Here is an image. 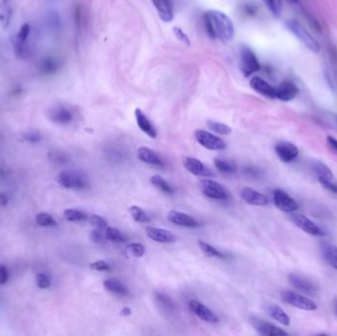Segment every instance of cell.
Returning <instances> with one entry per match:
<instances>
[{
  "mask_svg": "<svg viewBox=\"0 0 337 336\" xmlns=\"http://www.w3.org/2000/svg\"><path fill=\"white\" fill-rule=\"evenodd\" d=\"M204 25L208 36L212 39H219L230 42L235 37V26L233 21L218 10L207 11L204 16Z\"/></svg>",
  "mask_w": 337,
  "mask_h": 336,
  "instance_id": "obj_1",
  "label": "cell"
},
{
  "mask_svg": "<svg viewBox=\"0 0 337 336\" xmlns=\"http://www.w3.org/2000/svg\"><path fill=\"white\" fill-rule=\"evenodd\" d=\"M286 28L311 51L316 53L320 52L321 46L318 43V41L299 22L295 20H290L286 22Z\"/></svg>",
  "mask_w": 337,
  "mask_h": 336,
  "instance_id": "obj_2",
  "label": "cell"
},
{
  "mask_svg": "<svg viewBox=\"0 0 337 336\" xmlns=\"http://www.w3.org/2000/svg\"><path fill=\"white\" fill-rule=\"evenodd\" d=\"M240 68L244 77H250L260 70L257 55L248 47H241L240 50Z\"/></svg>",
  "mask_w": 337,
  "mask_h": 336,
  "instance_id": "obj_3",
  "label": "cell"
},
{
  "mask_svg": "<svg viewBox=\"0 0 337 336\" xmlns=\"http://www.w3.org/2000/svg\"><path fill=\"white\" fill-rule=\"evenodd\" d=\"M281 298L283 302H285L288 304L293 305V307L304 310V311H316L317 310V304L311 300L310 298H307L305 296H302L300 294H297L293 291L286 290L281 293Z\"/></svg>",
  "mask_w": 337,
  "mask_h": 336,
  "instance_id": "obj_4",
  "label": "cell"
},
{
  "mask_svg": "<svg viewBox=\"0 0 337 336\" xmlns=\"http://www.w3.org/2000/svg\"><path fill=\"white\" fill-rule=\"evenodd\" d=\"M201 192L209 198L217 200H227L230 195L221 183L209 178L201 179L199 182Z\"/></svg>",
  "mask_w": 337,
  "mask_h": 336,
  "instance_id": "obj_5",
  "label": "cell"
},
{
  "mask_svg": "<svg viewBox=\"0 0 337 336\" xmlns=\"http://www.w3.org/2000/svg\"><path fill=\"white\" fill-rule=\"evenodd\" d=\"M56 180L61 187L68 190H75V191H81L84 190L86 187V180L85 178L75 172H68L64 171L61 172L57 175Z\"/></svg>",
  "mask_w": 337,
  "mask_h": 336,
  "instance_id": "obj_6",
  "label": "cell"
},
{
  "mask_svg": "<svg viewBox=\"0 0 337 336\" xmlns=\"http://www.w3.org/2000/svg\"><path fill=\"white\" fill-rule=\"evenodd\" d=\"M195 139L197 142L203 146L204 148L208 150H213V151H221L226 149V143L219 138L218 136L214 135L206 130L198 129L194 133Z\"/></svg>",
  "mask_w": 337,
  "mask_h": 336,
  "instance_id": "obj_7",
  "label": "cell"
},
{
  "mask_svg": "<svg viewBox=\"0 0 337 336\" xmlns=\"http://www.w3.org/2000/svg\"><path fill=\"white\" fill-rule=\"evenodd\" d=\"M290 220L302 231H304L305 233H307L309 235L312 236H318V237H321L323 236V231L312 220H310L308 217H305L302 214H298V213H292L290 216Z\"/></svg>",
  "mask_w": 337,
  "mask_h": 336,
  "instance_id": "obj_8",
  "label": "cell"
},
{
  "mask_svg": "<svg viewBox=\"0 0 337 336\" xmlns=\"http://www.w3.org/2000/svg\"><path fill=\"white\" fill-rule=\"evenodd\" d=\"M273 202L279 210L286 213H293L299 209V205L296 200L282 190L274 191Z\"/></svg>",
  "mask_w": 337,
  "mask_h": 336,
  "instance_id": "obj_9",
  "label": "cell"
},
{
  "mask_svg": "<svg viewBox=\"0 0 337 336\" xmlns=\"http://www.w3.org/2000/svg\"><path fill=\"white\" fill-rule=\"evenodd\" d=\"M275 153L283 163H290L298 157L299 149L291 142L280 141L275 145Z\"/></svg>",
  "mask_w": 337,
  "mask_h": 336,
  "instance_id": "obj_10",
  "label": "cell"
},
{
  "mask_svg": "<svg viewBox=\"0 0 337 336\" xmlns=\"http://www.w3.org/2000/svg\"><path fill=\"white\" fill-rule=\"evenodd\" d=\"M288 280H289V283L294 288L298 289L299 291H301L302 293L305 295L314 296L318 292V289L315 286V284L310 279L303 276V275L292 273L288 276Z\"/></svg>",
  "mask_w": 337,
  "mask_h": 336,
  "instance_id": "obj_11",
  "label": "cell"
},
{
  "mask_svg": "<svg viewBox=\"0 0 337 336\" xmlns=\"http://www.w3.org/2000/svg\"><path fill=\"white\" fill-rule=\"evenodd\" d=\"M251 323L259 334L264 336H287L288 335V333L285 330L279 328L278 326L258 319H252Z\"/></svg>",
  "mask_w": 337,
  "mask_h": 336,
  "instance_id": "obj_12",
  "label": "cell"
},
{
  "mask_svg": "<svg viewBox=\"0 0 337 336\" xmlns=\"http://www.w3.org/2000/svg\"><path fill=\"white\" fill-rule=\"evenodd\" d=\"M189 307L190 310L200 320L206 322H212L215 323L219 321V319L216 317V315H214V313L209 310L205 305L195 300H192L189 302Z\"/></svg>",
  "mask_w": 337,
  "mask_h": 336,
  "instance_id": "obj_13",
  "label": "cell"
},
{
  "mask_svg": "<svg viewBox=\"0 0 337 336\" xmlns=\"http://www.w3.org/2000/svg\"><path fill=\"white\" fill-rule=\"evenodd\" d=\"M183 166L185 168L194 176H203V177H211L214 176V174L210 169H208L201 161L193 157H185L183 159Z\"/></svg>",
  "mask_w": 337,
  "mask_h": 336,
  "instance_id": "obj_14",
  "label": "cell"
},
{
  "mask_svg": "<svg viewBox=\"0 0 337 336\" xmlns=\"http://www.w3.org/2000/svg\"><path fill=\"white\" fill-rule=\"evenodd\" d=\"M298 88L291 81H284L275 87V99L283 102H289L295 99L298 94Z\"/></svg>",
  "mask_w": 337,
  "mask_h": 336,
  "instance_id": "obj_15",
  "label": "cell"
},
{
  "mask_svg": "<svg viewBox=\"0 0 337 336\" xmlns=\"http://www.w3.org/2000/svg\"><path fill=\"white\" fill-rule=\"evenodd\" d=\"M146 234L149 239L155 240L157 242H162V243L175 242L177 240L176 236L172 232L165 229H160V228L147 227Z\"/></svg>",
  "mask_w": 337,
  "mask_h": 336,
  "instance_id": "obj_16",
  "label": "cell"
},
{
  "mask_svg": "<svg viewBox=\"0 0 337 336\" xmlns=\"http://www.w3.org/2000/svg\"><path fill=\"white\" fill-rule=\"evenodd\" d=\"M169 220L178 226H182V227H188V228H196L199 226L198 222L193 218L192 216H190L189 214L182 213V212H178L176 210H172L169 215H168Z\"/></svg>",
  "mask_w": 337,
  "mask_h": 336,
  "instance_id": "obj_17",
  "label": "cell"
},
{
  "mask_svg": "<svg viewBox=\"0 0 337 336\" xmlns=\"http://www.w3.org/2000/svg\"><path fill=\"white\" fill-rule=\"evenodd\" d=\"M250 85L253 90L261 96L268 99H275V87H272L269 83L260 77L252 78Z\"/></svg>",
  "mask_w": 337,
  "mask_h": 336,
  "instance_id": "obj_18",
  "label": "cell"
},
{
  "mask_svg": "<svg viewBox=\"0 0 337 336\" xmlns=\"http://www.w3.org/2000/svg\"><path fill=\"white\" fill-rule=\"evenodd\" d=\"M162 21L170 23L174 19V5L172 0H152Z\"/></svg>",
  "mask_w": 337,
  "mask_h": 336,
  "instance_id": "obj_19",
  "label": "cell"
},
{
  "mask_svg": "<svg viewBox=\"0 0 337 336\" xmlns=\"http://www.w3.org/2000/svg\"><path fill=\"white\" fill-rule=\"evenodd\" d=\"M241 196L247 203L252 205L265 206L268 204V198L264 194L250 188L242 189L241 192Z\"/></svg>",
  "mask_w": 337,
  "mask_h": 336,
  "instance_id": "obj_20",
  "label": "cell"
},
{
  "mask_svg": "<svg viewBox=\"0 0 337 336\" xmlns=\"http://www.w3.org/2000/svg\"><path fill=\"white\" fill-rule=\"evenodd\" d=\"M48 117L50 118V120L56 122V124L67 125L72 121L73 114L67 108L57 107L49 112Z\"/></svg>",
  "mask_w": 337,
  "mask_h": 336,
  "instance_id": "obj_21",
  "label": "cell"
},
{
  "mask_svg": "<svg viewBox=\"0 0 337 336\" xmlns=\"http://www.w3.org/2000/svg\"><path fill=\"white\" fill-rule=\"evenodd\" d=\"M137 156H138L140 161H142L146 164L157 166L160 168L164 167V163L161 160V158L156 154L154 151H152L151 149H149L147 147H140L137 151Z\"/></svg>",
  "mask_w": 337,
  "mask_h": 336,
  "instance_id": "obj_22",
  "label": "cell"
},
{
  "mask_svg": "<svg viewBox=\"0 0 337 336\" xmlns=\"http://www.w3.org/2000/svg\"><path fill=\"white\" fill-rule=\"evenodd\" d=\"M135 118H136V122H137L139 128L144 133H146L151 138L157 137V131H156L155 128L153 127V125L151 124V121L148 119V117L143 113V112L140 109L135 110Z\"/></svg>",
  "mask_w": 337,
  "mask_h": 336,
  "instance_id": "obj_23",
  "label": "cell"
},
{
  "mask_svg": "<svg viewBox=\"0 0 337 336\" xmlns=\"http://www.w3.org/2000/svg\"><path fill=\"white\" fill-rule=\"evenodd\" d=\"M265 310L273 320H277L278 322H280L281 324H283L285 326L290 325L291 320H290L289 316L284 312V310L282 308L279 307V305L274 304H266Z\"/></svg>",
  "mask_w": 337,
  "mask_h": 336,
  "instance_id": "obj_24",
  "label": "cell"
},
{
  "mask_svg": "<svg viewBox=\"0 0 337 336\" xmlns=\"http://www.w3.org/2000/svg\"><path fill=\"white\" fill-rule=\"evenodd\" d=\"M321 253L327 263L337 269V247L331 243L323 242L321 243Z\"/></svg>",
  "mask_w": 337,
  "mask_h": 336,
  "instance_id": "obj_25",
  "label": "cell"
},
{
  "mask_svg": "<svg viewBox=\"0 0 337 336\" xmlns=\"http://www.w3.org/2000/svg\"><path fill=\"white\" fill-rule=\"evenodd\" d=\"M104 287L106 288V290H108L112 294H114L117 296L124 297V296H128L129 294L128 288L116 279L105 280L104 281Z\"/></svg>",
  "mask_w": 337,
  "mask_h": 336,
  "instance_id": "obj_26",
  "label": "cell"
},
{
  "mask_svg": "<svg viewBox=\"0 0 337 336\" xmlns=\"http://www.w3.org/2000/svg\"><path fill=\"white\" fill-rule=\"evenodd\" d=\"M312 169L315 172V174L318 176V179H329L332 180L333 179V174L331 172V170L322 162L320 161H313L312 163Z\"/></svg>",
  "mask_w": 337,
  "mask_h": 336,
  "instance_id": "obj_27",
  "label": "cell"
},
{
  "mask_svg": "<svg viewBox=\"0 0 337 336\" xmlns=\"http://www.w3.org/2000/svg\"><path fill=\"white\" fill-rule=\"evenodd\" d=\"M150 181L153 186H154L155 188H157L158 190H160L161 192H163L164 193H167V194H173L175 192V190L173 189V187L170 185V183L164 179L161 176H153L151 178H150Z\"/></svg>",
  "mask_w": 337,
  "mask_h": 336,
  "instance_id": "obj_28",
  "label": "cell"
},
{
  "mask_svg": "<svg viewBox=\"0 0 337 336\" xmlns=\"http://www.w3.org/2000/svg\"><path fill=\"white\" fill-rule=\"evenodd\" d=\"M64 215L65 219L70 222H81V221H86L88 219V215L85 212L77 210V209H72V208L64 210Z\"/></svg>",
  "mask_w": 337,
  "mask_h": 336,
  "instance_id": "obj_29",
  "label": "cell"
},
{
  "mask_svg": "<svg viewBox=\"0 0 337 336\" xmlns=\"http://www.w3.org/2000/svg\"><path fill=\"white\" fill-rule=\"evenodd\" d=\"M198 246L201 250V252L206 256H209V257H217V258H225V256L220 253L218 250H216L214 247H212L211 244L203 241V240H199L198 241Z\"/></svg>",
  "mask_w": 337,
  "mask_h": 336,
  "instance_id": "obj_30",
  "label": "cell"
},
{
  "mask_svg": "<svg viewBox=\"0 0 337 336\" xmlns=\"http://www.w3.org/2000/svg\"><path fill=\"white\" fill-rule=\"evenodd\" d=\"M129 212L134 221L140 223H148L151 222V218L148 216V214L139 206L133 205L129 208Z\"/></svg>",
  "mask_w": 337,
  "mask_h": 336,
  "instance_id": "obj_31",
  "label": "cell"
},
{
  "mask_svg": "<svg viewBox=\"0 0 337 336\" xmlns=\"http://www.w3.org/2000/svg\"><path fill=\"white\" fill-rule=\"evenodd\" d=\"M207 126L211 131L215 132L217 134L228 135L232 132L231 128H229L228 126H226L224 124H221V122H217V121H214V120H208Z\"/></svg>",
  "mask_w": 337,
  "mask_h": 336,
  "instance_id": "obj_32",
  "label": "cell"
},
{
  "mask_svg": "<svg viewBox=\"0 0 337 336\" xmlns=\"http://www.w3.org/2000/svg\"><path fill=\"white\" fill-rule=\"evenodd\" d=\"M214 163H215V167L222 173L224 174H234L237 171V166L235 163L233 162H229V161H224L221 159H215L214 160Z\"/></svg>",
  "mask_w": 337,
  "mask_h": 336,
  "instance_id": "obj_33",
  "label": "cell"
},
{
  "mask_svg": "<svg viewBox=\"0 0 337 336\" xmlns=\"http://www.w3.org/2000/svg\"><path fill=\"white\" fill-rule=\"evenodd\" d=\"M106 239L110 241L113 242H125L127 241V238L122 235L117 229L113 227H108L106 229Z\"/></svg>",
  "mask_w": 337,
  "mask_h": 336,
  "instance_id": "obj_34",
  "label": "cell"
},
{
  "mask_svg": "<svg viewBox=\"0 0 337 336\" xmlns=\"http://www.w3.org/2000/svg\"><path fill=\"white\" fill-rule=\"evenodd\" d=\"M262 1L275 17L280 16L283 7L282 0H262Z\"/></svg>",
  "mask_w": 337,
  "mask_h": 336,
  "instance_id": "obj_35",
  "label": "cell"
},
{
  "mask_svg": "<svg viewBox=\"0 0 337 336\" xmlns=\"http://www.w3.org/2000/svg\"><path fill=\"white\" fill-rule=\"evenodd\" d=\"M36 222L43 227H54L56 226V222L53 217L48 213H39L36 216Z\"/></svg>",
  "mask_w": 337,
  "mask_h": 336,
  "instance_id": "obj_36",
  "label": "cell"
},
{
  "mask_svg": "<svg viewBox=\"0 0 337 336\" xmlns=\"http://www.w3.org/2000/svg\"><path fill=\"white\" fill-rule=\"evenodd\" d=\"M127 253L133 257H141L145 255V248L139 242H133L127 247Z\"/></svg>",
  "mask_w": 337,
  "mask_h": 336,
  "instance_id": "obj_37",
  "label": "cell"
},
{
  "mask_svg": "<svg viewBox=\"0 0 337 336\" xmlns=\"http://www.w3.org/2000/svg\"><path fill=\"white\" fill-rule=\"evenodd\" d=\"M43 72L44 73H53L59 69V63L56 59L48 58L43 61Z\"/></svg>",
  "mask_w": 337,
  "mask_h": 336,
  "instance_id": "obj_38",
  "label": "cell"
},
{
  "mask_svg": "<svg viewBox=\"0 0 337 336\" xmlns=\"http://www.w3.org/2000/svg\"><path fill=\"white\" fill-rule=\"evenodd\" d=\"M90 222H91V225L93 226L95 229L97 230H106L109 225H108V222L100 215H92L90 217Z\"/></svg>",
  "mask_w": 337,
  "mask_h": 336,
  "instance_id": "obj_39",
  "label": "cell"
},
{
  "mask_svg": "<svg viewBox=\"0 0 337 336\" xmlns=\"http://www.w3.org/2000/svg\"><path fill=\"white\" fill-rule=\"evenodd\" d=\"M36 283H37V286L41 289H48L51 285V281H50L49 277L44 273H40L37 275Z\"/></svg>",
  "mask_w": 337,
  "mask_h": 336,
  "instance_id": "obj_40",
  "label": "cell"
},
{
  "mask_svg": "<svg viewBox=\"0 0 337 336\" xmlns=\"http://www.w3.org/2000/svg\"><path fill=\"white\" fill-rule=\"evenodd\" d=\"M156 299L159 302V304H162V307H164L165 309L169 310V311H173L175 310V305L174 303L171 301L170 298H168L167 296L163 295V294H156Z\"/></svg>",
  "mask_w": 337,
  "mask_h": 336,
  "instance_id": "obj_41",
  "label": "cell"
},
{
  "mask_svg": "<svg viewBox=\"0 0 337 336\" xmlns=\"http://www.w3.org/2000/svg\"><path fill=\"white\" fill-rule=\"evenodd\" d=\"M174 34H175V36L177 37V39L178 40V41H180L182 44H185V45H187V46H191V41H190V38L188 37V35L185 33V32H183V31L180 29V28H178V27H175L174 29Z\"/></svg>",
  "mask_w": 337,
  "mask_h": 336,
  "instance_id": "obj_42",
  "label": "cell"
},
{
  "mask_svg": "<svg viewBox=\"0 0 337 336\" xmlns=\"http://www.w3.org/2000/svg\"><path fill=\"white\" fill-rule=\"evenodd\" d=\"M90 268L92 270H96V271H110L111 270L110 264L104 260H98V261L91 263Z\"/></svg>",
  "mask_w": 337,
  "mask_h": 336,
  "instance_id": "obj_43",
  "label": "cell"
},
{
  "mask_svg": "<svg viewBox=\"0 0 337 336\" xmlns=\"http://www.w3.org/2000/svg\"><path fill=\"white\" fill-rule=\"evenodd\" d=\"M30 34H31V27H30V25L29 24H24L21 27V29H20V32H19L17 40L21 41V42H27Z\"/></svg>",
  "mask_w": 337,
  "mask_h": 336,
  "instance_id": "obj_44",
  "label": "cell"
},
{
  "mask_svg": "<svg viewBox=\"0 0 337 336\" xmlns=\"http://www.w3.org/2000/svg\"><path fill=\"white\" fill-rule=\"evenodd\" d=\"M24 138H25V140H27V141H29V142H33V143H35V142L41 141L42 138H43V136H42V134H41L40 132H38V131H29V132H26V133L24 134Z\"/></svg>",
  "mask_w": 337,
  "mask_h": 336,
  "instance_id": "obj_45",
  "label": "cell"
},
{
  "mask_svg": "<svg viewBox=\"0 0 337 336\" xmlns=\"http://www.w3.org/2000/svg\"><path fill=\"white\" fill-rule=\"evenodd\" d=\"M320 183L321 185L327 191L333 192V193H336L337 194V186L335 185V183L332 182V180H329V179H319Z\"/></svg>",
  "mask_w": 337,
  "mask_h": 336,
  "instance_id": "obj_46",
  "label": "cell"
},
{
  "mask_svg": "<svg viewBox=\"0 0 337 336\" xmlns=\"http://www.w3.org/2000/svg\"><path fill=\"white\" fill-rule=\"evenodd\" d=\"M91 240L95 242H103L106 239V234L103 233L102 230H97L95 229L91 234Z\"/></svg>",
  "mask_w": 337,
  "mask_h": 336,
  "instance_id": "obj_47",
  "label": "cell"
},
{
  "mask_svg": "<svg viewBox=\"0 0 337 336\" xmlns=\"http://www.w3.org/2000/svg\"><path fill=\"white\" fill-rule=\"evenodd\" d=\"M9 279L8 269L4 265H0V285H4Z\"/></svg>",
  "mask_w": 337,
  "mask_h": 336,
  "instance_id": "obj_48",
  "label": "cell"
},
{
  "mask_svg": "<svg viewBox=\"0 0 337 336\" xmlns=\"http://www.w3.org/2000/svg\"><path fill=\"white\" fill-rule=\"evenodd\" d=\"M244 173H246L247 176H253V177H257L258 176H260L261 174V171L257 168V167H254V166H249V167H246L244 168Z\"/></svg>",
  "mask_w": 337,
  "mask_h": 336,
  "instance_id": "obj_49",
  "label": "cell"
},
{
  "mask_svg": "<svg viewBox=\"0 0 337 336\" xmlns=\"http://www.w3.org/2000/svg\"><path fill=\"white\" fill-rule=\"evenodd\" d=\"M8 203V197L5 193H0V206H6Z\"/></svg>",
  "mask_w": 337,
  "mask_h": 336,
  "instance_id": "obj_50",
  "label": "cell"
},
{
  "mask_svg": "<svg viewBox=\"0 0 337 336\" xmlns=\"http://www.w3.org/2000/svg\"><path fill=\"white\" fill-rule=\"evenodd\" d=\"M327 141L337 151V139H335L332 136H327Z\"/></svg>",
  "mask_w": 337,
  "mask_h": 336,
  "instance_id": "obj_51",
  "label": "cell"
},
{
  "mask_svg": "<svg viewBox=\"0 0 337 336\" xmlns=\"http://www.w3.org/2000/svg\"><path fill=\"white\" fill-rule=\"evenodd\" d=\"M131 314V309L130 308H128V307H126V308H124V309H122L121 310V315L122 316H129Z\"/></svg>",
  "mask_w": 337,
  "mask_h": 336,
  "instance_id": "obj_52",
  "label": "cell"
},
{
  "mask_svg": "<svg viewBox=\"0 0 337 336\" xmlns=\"http://www.w3.org/2000/svg\"><path fill=\"white\" fill-rule=\"evenodd\" d=\"M334 313H335V315L337 316V300H336L335 303H334Z\"/></svg>",
  "mask_w": 337,
  "mask_h": 336,
  "instance_id": "obj_53",
  "label": "cell"
},
{
  "mask_svg": "<svg viewBox=\"0 0 337 336\" xmlns=\"http://www.w3.org/2000/svg\"><path fill=\"white\" fill-rule=\"evenodd\" d=\"M287 1L290 2V3H297L298 0H287Z\"/></svg>",
  "mask_w": 337,
  "mask_h": 336,
  "instance_id": "obj_54",
  "label": "cell"
}]
</instances>
